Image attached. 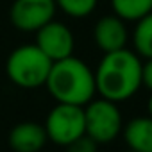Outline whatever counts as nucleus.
<instances>
[{"label": "nucleus", "mask_w": 152, "mask_h": 152, "mask_svg": "<svg viewBox=\"0 0 152 152\" xmlns=\"http://www.w3.org/2000/svg\"><path fill=\"white\" fill-rule=\"evenodd\" d=\"M93 39L104 54L125 48L127 39H129L125 22L122 18H118L116 15H107V16L100 18L95 23Z\"/></svg>", "instance_id": "8"}, {"label": "nucleus", "mask_w": 152, "mask_h": 152, "mask_svg": "<svg viewBox=\"0 0 152 152\" xmlns=\"http://www.w3.org/2000/svg\"><path fill=\"white\" fill-rule=\"evenodd\" d=\"M56 6L72 18H84L91 15L99 0H54Z\"/></svg>", "instance_id": "13"}, {"label": "nucleus", "mask_w": 152, "mask_h": 152, "mask_svg": "<svg viewBox=\"0 0 152 152\" xmlns=\"http://www.w3.org/2000/svg\"><path fill=\"white\" fill-rule=\"evenodd\" d=\"M125 152H136V150H132V148H129V150H125Z\"/></svg>", "instance_id": "17"}, {"label": "nucleus", "mask_w": 152, "mask_h": 152, "mask_svg": "<svg viewBox=\"0 0 152 152\" xmlns=\"http://www.w3.org/2000/svg\"><path fill=\"white\" fill-rule=\"evenodd\" d=\"M84 124H86V134L100 145L111 143L124 127L122 113L116 106V102H111L107 99H97L90 100L84 106Z\"/></svg>", "instance_id": "5"}, {"label": "nucleus", "mask_w": 152, "mask_h": 152, "mask_svg": "<svg viewBox=\"0 0 152 152\" xmlns=\"http://www.w3.org/2000/svg\"><path fill=\"white\" fill-rule=\"evenodd\" d=\"M9 147L13 152H39L48 138L45 127L36 122H20L9 132Z\"/></svg>", "instance_id": "9"}, {"label": "nucleus", "mask_w": 152, "mask_h": 152, "mask_svg": "<svg viewBox=\"0 0 152 152\" xmlns=\"http://www.w3.org/2000/svg\"><path fill=\"white\" fill-rule=\"evenodd\" d=\"M147 109H148V116L152 118V95H150V99H148V104H147Z\"/></svg>", "instance_id": "16"}, {"label": "nucleus", "mask_w": 152, "mask_h": 152, "mask_svg": "<svg viewBox=\"0 0 152 152\" xmlns=\"http://www.w3.org/2000/svg\"><path fill=\"white\" fill-rule=\"evenodd\" d=\"M97 152H99V150H97Z\"/></svg>", "instance_id": "18"}, {"label": "nucleus", "mask_w": 152, "mask_h": 152, "mask_svg": "<svg viewBox=\"0 0 152 152\" xmlns=\"http://www.w3.org/2000/svg\"><path fill=\"white\" fill-rule=\"evenodd\" d=\"M111 7L124 22H138L152 11V0H111Z\"/></svg>", "instance_id": "11"}, {"label": "nucleus", "mask_w": 152, "mask_h": 152, "mask_svg": "<svg viewBox=\"0 0 152 152\" xmlns=\"http://www.w3.org/2000/svg\"><path fill=\"white\" fill-rule=\"evenodd\" d=\"M141 57L127 48L106 52L95 73V88L111 102L129 100L141 88Z\"/></svg>", "instance_id": "1"}, {"label": "nucleus", "mask_w": 152, "mask_h": 152, "mask_svg": "<svg viewBox=\"0 0 152 152\" xmlns=\"http://www.w3.org/2000/svg\"><path fill=\"white\" fill-rule=\"evenodd\" d=\"M52 61L38 48L36 43L16 47L7 61L6 73L9 81L22 90H36L45 86Z\"/></svg>", "instance_id": "3"}, {"label": "nucleus", "mask_w": 152, "mask_h": 152, "mask_svg": "<svg viewBox=\"0 0 152 152\" xmlns=\"http://www.w3.org/2000/svg\"><path fill=\"white\" fill-rule=\"evenodd\" d=\"M124 140L129 148L136 152H152V118L136 116L129 120L124 127Z\"/></svg>", "instance_id": "10"}, {"label": "nucleus", "mask_w": 152, "mask_h": 152, "mask_svg": "<svg viewBox=\"0 0 152 152\" xmlns=\"http://www.w3.org/2000/svg\"><path fill=\"white\" fill-rule=\"evenodd\" d=\"M47 138L59 145L66 147L73 140L86 134V124H84V106H73V104H63L57 102L47 115V120L43 124Z\"/></svg>", "instance_id": "4"}, {"label": "nucleus", "mask_w": 152, "mask_h": 152, "mask_svg": "<svg viewBox=\"0 0 152 152\" xmlns=\"http://www.w3.org/2000/svg\"><path fill=\"white\" fill-rule=\"evenodd\" d=\"M141 86H145L152 91V57L145 59V63L141 66Z\"/></svg>", "instance_id": "15"}, {"label": "nucleus", "mask_w": 152, "mask_h": 152, "mask_svg": "<svg viewBox=\"0 0 152 152\" xmlns=\"http://www.w3.org/2000/svg\"><path fill=\"white\" fill-rule=\"evenodd\" d=\"M45 86L57 102L73 106H86L97 93L93 70L73 56L52 63Z\"/></svg>", "instance_id": "2"}, {"label": "nucleus", "mask_w": 152, "mask_h": 152, "mask_svg": "<svg viewBox=\"0 0 152 152\" xmlns=\"http://www.w3.org/2000/svg\"><path fill=\"white\" fill-rule=\"evenodd\" d=\"M54 0H15L9 16L11 23L23 32H36L45 23L54 20L56 15Z\"/></svg>", "instance_id": "6"}, {"label": "nucleus", "mask_w": 152, "mask_h": 152, "mask_svg": "<svg viewBox=\"0 0 152 152\" xmlns=\"http://www.w3.org/2000/svg\"><path fill=\"white\" fill-rule=\"evenodd\" d=\"M36 45L54 63L68 56H73L75 39L72 31L64 23L50 20L48 23H45L41 29L36 31Z\"/></svg>", "instance_id": "7"}, {"label": "nucleus", "mask_w": 152, "mask_h": 152, "mask_svg": "<svg viewBox=\"0 0 152 152\" xmlns=\"http://www.w3.org/2000/svg\"><path fill=\"white\" fill-rule=\"evenodd\" d=\"M132 45L140 57H152V11L136 22L132 32Z\"/></svg>", "instance_id": "12"}, {"label": "nucleus", "mask_w": 152, "mask_h": 152, "mask_svg": "<svg viewBox=\"0 0 152 152\" xmlns=\"http://www.w3.org/2000/svg\"><path fill=\"white\" fill-rule=\"evenodd\" d=\"M97 145L99 143H95L88 134H83L81 138L66 145V152H97Z\"/></svg>", "instance_id": "14"}]
</instances>
